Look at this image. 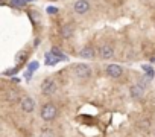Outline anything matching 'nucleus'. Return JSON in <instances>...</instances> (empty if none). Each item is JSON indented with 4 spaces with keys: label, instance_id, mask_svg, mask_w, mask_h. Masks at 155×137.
Masks as SVG:
<instances>
[{
    "label": "nucleus",
    "instance_id": "nucleus-1",
    "mask_svg": "<svg viewBox=\"0 0 155 137\" xmlns=\"http://www.w3.org/2000/svg\"><path fill=\"white\" fill-rule=\"evenodd\" d=\"M56 114H58V110H56V107L53 104H44L43 105V108H41V117H43V120L50 122V120H53L56 117Z\"/></svg>",
    "mask_w": 155,
    "mask_h": 137
},
{
    "label": "nucleus",
    "instance_id": "nucleus-2",
    "mask_svg": "<svg viewBox=\"0 0 155 137\" xmlns=\"http://www.w3.org/2000/svg\"><path fill=\"white\" fill-rule=\"evenodd\" d=\"M74 75H76L78 78H81V79H87V78H90V75H91V68H90V65H87V64H78V65L74 67Z\"/></svg>",
    "mask_w": 155,
    "mask_h": 137
},
{
    "label": "nucleus",
    "instance_id": "nucleus-3",
    "mask_svg": "<svg viewBox=\"0 0 155 137\" xmlns=\"http://www.w3.org/2000/svg\"><path fill=\"white\" fill-rule=\"evenodd\" d=\"M73 11L76 14H87L90 11V2H87V0H78L73 6Z\"/></svg>",
    "mask_w": 155,
    "mask_h": 137
},
{
    "label": "nucleus",
    "instance_id": "nucleus-4",
    "mask_svg": "<svg viewBox=\"0 0 155 137\" xmlns=\"http://www.w3.org/2000/svg\"><path fill=\"white\" fill-rule=\"evenodd\" d=\"M107 73L111 78H119L123 73V68L119 64H110V65H107Z\"/></svg>",
    "mask_w": 155,
    "mask_h": 137
},
{
    "label": "nucleus",
    "instance_id": "nucleus-5",
    "mask_svg": "<svg viewBox=\"0 0 155 137\" xmlns=\"http://www.w3.org/2000/svg\"><path fill=\"white\" fill-rule=\"evenodd\" d=\"M99 55H101V58H104V59H110V58L114 56V47L110 46V44H104V46H101V49H99Z\"/></svg>",
    "mask_w": 155,
    "mask_h": 137
},
{
    "label": "nucleus",
    "instance_id": "nucleus-6",
    "mask_svg": "<svg viewBox=\"0 0 155 137\" xmlns=\"http://www.w3.org/2000/svg\"><path fill=\"white\" fill-rule=\"evenodd\" d=\"M56 90V85L53 82V79H46L43 84H41V92L43 95H53Z\"/></svg>",
    "mask_w": 155,
    "mask_h": 137
},
{
    "label": "nucleus",
    "instance_id": "nucleus-7",
    "mask_svg": "<svg viewBox=\"0 0 155 137\" xmlns=\"http://www.w3.org/2000/svg\"><path fill=\"white\" fill-rule=\"evenodd\" d=\"M20 105H21V110H23L25 113H32L34 108H35V102H34L32 98H25V99H21Z\"/></svg>",
    "mask_w": 155,
    "mask_h": 137
},
{
    "label": "nucleus",
    "instance_id": "nucleus-8",
    "mask_svg": "<svg viewBox=\"0 0 155 137\" xmlns=\"http://www.w3.org/2000/svg\"><path fill=\"white\" fill-rule=\"evenodd\" d=\"M73 32H74V26L68 23V25H64V26L61 28V31H59V35H61V38L67 40V38H70V37L73 35Z\"/></svg>",
    "mask_w": 155,
    "mask_h": 137
},
{
    "label": "nucleus",
    "instance_id": "nucleus-9",
    "mask_svg": "<svg viewBox=\"0 0 155 137\" xmlns=\"http://www.w3.org/2000/svg\"><path fill=\"white\" fill-rule=\"evenodd\" d=\"M143 87L141 85H132L131 89H129V93H131V98H134V99H138V98H141L143 96Z\"/></svg>",
    "mask_w": 155,
    "mask_h": 137
},
{
    "label": "nucleus",
    "instance_id": "nucleus-10",
    "mask_svg": "<svg viewBox=\"0 0 155 137\" xmlns=\"http://www.w3.org/2000/svg\"><path fill=\"white\" fill-rule=\"evenodd\" d=\"M79 56L81 58H87V59H91V58H94V49L93 47H84V49H81V52H79Z\"/></svg>",
    "mask_w": 155,
    "mask_h": 137
},
{
    "label": "nucleus",
    "instance_id": "nucleus-11",
    "mask_svg": "<svg viewBox=\"0 0 155 137\" xmlns=\"http://www.w3.org/2000/svg\"><path fill=\"white\" fill-rule=\"evenodd\" d=\"M46 56H47V58H46V62H47V64H56V61L59 59V58H58V55H55L53 52L47 53Z\"/></svg>",
    "mask_w": 155,
    "mask_h": 137
},
{
    "label": "nucleus",
    "instance_id": "nucleus-12",
    "mask_svg": "<svg viewBox=\"0 0 155 137\" xmlns=\"http://www.w3.org/2000/svg\"><path fill=\"white\" fill-rule=\"evenodd\" d=\"M8 101L17 102V101H18V93H17V92H9V95H8Z\"/></svg>",
    "mask_w": 155,
    "mask_h": 137
},
{
    "label": "nucleus",
    "instance_id": "nucleus-13",
    "mask_svg": "<svg viewBox=\"0 0 155 137\" xmlns=\"http://www.w3.org/2000/svg\"><path fill=\"white\" fill-rule=\"evenodd\" d=\"M25 58H26V53H25V52H18V53H17V58H15V61H17V62H21Z\"/></svg>",
    "mask_w": 155,
    "mask_h": 137
}]
</instances>
